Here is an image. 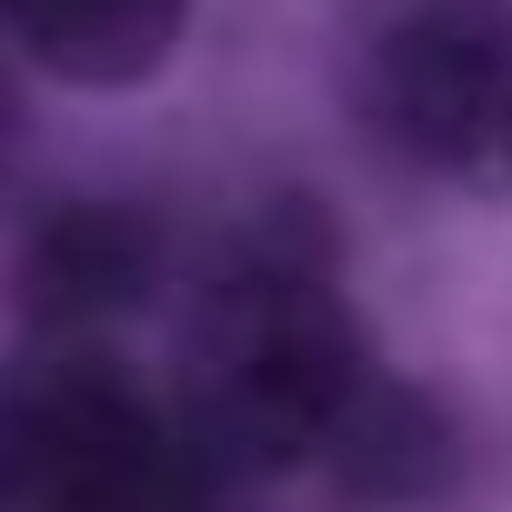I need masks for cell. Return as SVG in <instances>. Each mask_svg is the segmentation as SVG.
Masks as SVG:
<instances>
[{"label":"cell","mask_w":512,"mask_h":512,"mask_svg":"<svg viewBox=\"0 0 512 512\" xmlns=\"http://www.w3.org/2000/svg\"><path fill=\"white\" fill-rule=\"evenodd\" d=\"M362 372L372 342L312 231H241L201 272L171 342V402L231 472L312 462Z\"/></svg>","instance_id":"6da1fadb"},{"label":"cell","mask_w":512,"mask_h":512,"mask_svg":"<svg viewBox=\"0 0 512 512\" xmlns=\"http://www.w3.org/2000/svg\"><path fill=\"white\" fill-rule=\"evenodd\" d=\"M241 482L171 392L81 332L0 372V512H241Z\"/></svg>","instance_id":"7a4b0ae2"},{"label":"cell","mask_w":512,"mask_h":512,"mask_svg":"<svg viewBox=\"0 0 512 512\" xmlns=\"http://www.w3.org/2000/svg\"><path fill=\"white\" fill-rule=\"evenodd\" d=\"M362 111L422 171L492 161L502 111H512V21L482 11V0H422V11H402L362 61Z\"/></svg>","instance_id":"3957f363"},{"label":"cell","mask_w":512,"mask_h":512,"mask_svg":"<svg viewBox=\"0 0 512 512\" xmlns=\"http://www.w3.org/2000/svg\"><path fill=\"white\" fill-rule=\"evenodd\" d=\"M11 292H21V312H31L41 332L101 342L111 322H131V312L161 292V221L131 211V201H51V211L21 231Z\"/></svg>","instance_id":"277c9868"},{"label":"cell","mask_w":512,"mask_h":512,"mask_svg":"<svg viewBox=\"0 0 512 512\" xmlns=\"http://www.w3.org/2000/svg\"><path fill=\"white\" fill-rule=\"evenodd\" d=\"M0 31L41 81L71 91H141L181 31H191V0H0Z\"/></svg>","instance_id":"5b68a950"},{"label":"cell","mask_w":512,"mask_h":512,"mask_svg":"<svg viewBox=\"0 0 512 512\" xmlns=\"http://www.w3.org/2000/svg\"><path fill=\"white\" fill-rule=\"evenodd\" d=\"M312 462H322L352 502H422V492L452 482V422H442L412 382L362 372V392L342 402V422L322 432Z\"/></svg>","instance_id":"8992f818"},{"label":"cell","mask_w":512,"mask_h":512,"mask_svg":"<svg viewBox=\"0 0 512 512\" xmlns=\"http://www.w3.org/2000/svg\"><path fill=\"white\" fill-rule=\"evenodd\" d=\"M11 151H21V71L0 61V171H11Z\"/></svg>","instance_id":"52a82bcc"},{"label":"cell","mask_w":512,"mask_h":512,"mask_svg":"<svg viewBox=\"0 0 512 512\" xmlns=\"http://www.w3.org/2000/svg\"><path fill=\"white\" fill-rule=\"evenodd\" d=\"M492 161H502V171H512V111H502V151H492Z\"/></svg>","instance_id":"ba28073f"}]
</instances>
